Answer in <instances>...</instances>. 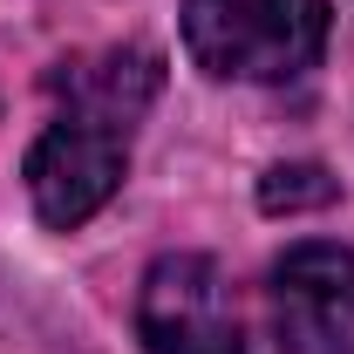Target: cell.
<instances>
[{
	"instance_id": "obj_1",
	"label": "cell",
	"mask_w": 354,
	"mask_h": 354,
	"mask_svg": "<svg viewBox=\"0 0 354 354\" xmlns=\"http://www.w3.org/2000/svg\"><path fill=\"white\" fill-rule=\"evenodd\" d=\"M327 0H184V48L212 82H293L327 48Z\"/></svg>"
},
{
	"instance_id": "obj_2",
	"label": "cell",
	"mask_w": 354,
	"mask_h": 354,
	"mask_svg": "<svg viewBox=\"0 0 354 354\" xmlns=\"http://www.w3.org/2000/svg\"><path fill=\"white\" fill-rule=\"evenodd\" d=\"M130 123H116V116H95V109H55V123L35 136V150H28V198H35V212L41 225L55 232H75L82 218H95L109 198H116V184L130 171Z\"/></svg>"
},
{
	"instance_id": "obj_3",
	"label": "cell",
	"mask_w": 354,
	"mask_h": 354,
	"mask_svg": "<svg viewBox=\"0 0 354 354\" xmlns=\"http://www.w3.org/2000/svg\"><path fill=\"white\" fill-rule=\"evenodd\" d=\"M136 334L150 354H245L239 307L218 259L205 252H164L143 272L136 293Z\"/></svg>"
},
{
	"instance_id": "obj_4",
	"label": "cell",
	"mask_w": 354,
	"mask_h": 354,
	"mask_svg": "<svg viewBox=\"0 0 354 354\" xmlns=\"http://www.w3.org/2000/svg\"><path fill=\"white\" fill-rule=\"evenodd\" d=\"M272 334L286 354H354V245L307 239L279 252Z\"/></svg>"
},
{
	"instance_id": "obj_5",
	"label": "cell",
	"mask_w": 354,
	"mask_h": 354,
	"mask_svg": "<svg viewBox=\"0 0 354 354\" xmlns=\"http://www.w3.org/2000/svg\"><path fill=\"white\" fill-rule=\"evenodd\" d=\"M157 82H164V68H157V55L150 48H102V55H75V62H62L48 88H55V102H68V109H95V116H116V123H143V109L157 102Z\"/></svg>"
},
{
	"instance_id": "obj_6",
	"label": "cell",
	"mask_w": 354,
	"mask_h": 354,
	"mask_svg": "<svg viewBox=\"0 0 354 354\" xmlns=\"http://www.w3.org/2000/svg\"><path fill=\"white\" fill-rule=\"evenodd\" d=\"M334 177L320 171V164H279V171H266L259 184V198H266V212H307V205H334Z\"/></svg>"
}]
</instances>
